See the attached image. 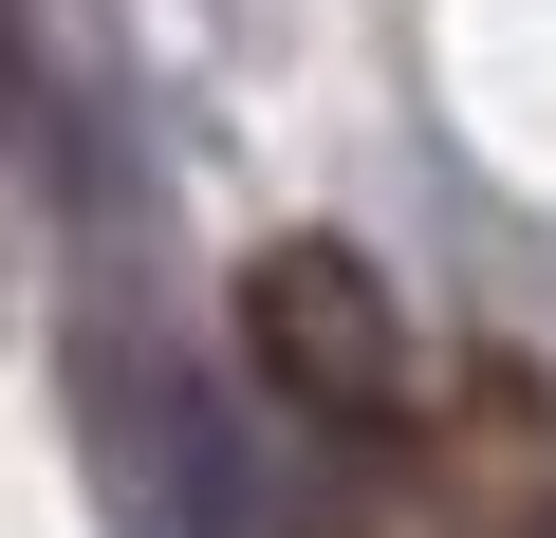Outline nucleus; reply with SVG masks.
Wrapping results in <instances>:
<instances>
[{
  "mask_svg": "<svg viewBox=\"0 0 556 538\" xmlns=\"http://www.w3.org/2000/svg\"><path fill=\"white\" fill-rule=\"evenodd\" d=\"M241 353H260V390H298L316 427H390L408 409V316H390V279L353 241H260L241 260Z\"/></svg>",
  "mask_w": 556,
  "mask_h": 538,
  "instance_id": "1",
  "label": "nucleus"
}]
</instances>
